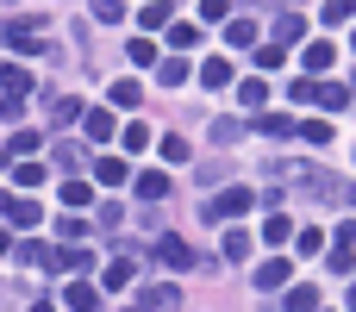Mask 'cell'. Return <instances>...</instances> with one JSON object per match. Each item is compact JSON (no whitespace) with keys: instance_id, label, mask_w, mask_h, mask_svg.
Instances as JSON below:
<instances>
[{"instance_id":"obj_29","label":"cell","mask_w":356,"mask_h":312,"mask_svg":"<svg viewBox=\"0 0 356 312\" xmlns=\"http://www.w3.org/2000/svg\"><path fill=\"white\" fill-rule=\"evenodd\" d=\"M288 231H294V219H282V213H275V219H263V238H269V244H282Z\"/></svg>"},{"instance_id":"obj_27","label":"cell","mask_w":356,"mask_h":312,"mask_svg":"<svg viewBox=\"0 0 356 312\" xmlns=\"http://www.w3.org/2000/svg\"><path fill=\"white\" fill-rule=\"evenodd\" d=\"M13 181H19V188H38V181H44V163H19Z\"/></svg>"},{"instance_id":"obj_32","label":"cell","mask_w":356,"mask_h":312,"mask_svg":"<svg viewBox=\"0 0 356 312\" xmlns=\"http://www.w3.org/2000/svg\"><path fill=\"white\" fill-rule=\"evenodd\" d=\"M169 44H175V50H194V44H200V31H194V25H175V31H169Z\"/></svg>"},{"instance_id":"obj_43","label":"cell","mask_w":356,"mask_h":312,"mask_svg":"<svg viewBox=\"0 0 356 312\" xmlns=\"http://www.w3.org/2000/svg\"><path fill=\"white\" fill-rule=\"evenodd\" d=\"M31 312H56V306H31Z\"/></svg>"},{"instance_id":"obj_42","label":"cell","mask_w":356,"mask_h":312,"mask_svg":"<svg viewBox=\"0 0 356 312\" xmlns=\"http://www.w3.org/2000/svg\"><path fill=\"white\" fill-rule=\"evenodd\" d=\"M0 256H6V231H0Z\"/></svg>"},{"instance_id":"obj_4","label":"cell","mask_w":356,"mask_h":312,"mask_svg":"<svg viewBox=\"0 0 356 312\" xmlns=\"http://www.w3.org/2000/svg\"><path fill=\"white\" fill-rule=\"evenodd\" d=\"M94 181H100V188H125V181H131V163H125V156H100V163H94Z\"/></svg>"},{"instance_id":"obj_26","label":"cell","mask_w":356,"mask_h":312,"mask_svg":"<svg viewBox=\"0 0 356 312\" xmlns=\"http://www.w3.org/2000/svg\"><path fill=\"white\" fill-rule=\"evenodd\" d=\"M13 150H19V156H31V150H38V131H13V144H6V163H13Z\"/></svg>"},{"instance_id":"obj_39","label":"cell","mask_w":356,"mask_h":312,"mask_svg":"<svg viewBox=\"0 0 356 312\" xmlns=\"http://www.w3.org/2000/svg\"><path fill=\"white\" fill-rule=\"evenodd\" d=\"M313 94H319V81H313V75H300V81L288 88V100H313Z\"/></svg>"},{"instance_id":"obj_10","label":"cell","mask_w":356,"mask_h":312,"mask_svg":"<svg viewBox=\"0 0 356 312\" xmlns=\"http://www.w3.org/2000/svg\"><path fill=\"white\" fill-rule=\"evenodd\" d=\"M300 31H307V19H300V13H275V50H282V44H294Z\"/></svg>"},{"instance_id":"obj_38","label":"cell","mask_w":356,"mask_h":312,"mask_svg":"<svg viewBox=\"0 0 356 312\" xmlns=\"http://www.w3.org/2000/svg\"><path fill=\"white\" fill-rule=\"evenodd\" d=\"M131 63H144V69H150V63H156V44H150V38H138V44H131Z\"/></svg>"},{"instance_id":"obj_40","label":"cell","mask_w":356,"mask_h":312,"mask_svg":"<svg viewBox=\"0 0 356 312\" xmlns=\"http://www.w3.org/2000/svg\"><path fill=\"white\" fill-rule=\"evenodd\" d=\"M319 244H325V231H319V225H307V231H300V250H307V256H319Z\"/></svg>"},{"instance_id":"obj_14","label":"cell","mask_w":356,"mask_h":312,"mask_svg":"<svg viewBox=\"0 0 356 312\" xmlns=\"http://www.w3.org/2000/svg\"><path fill=\"white\" fill-rule=\"evenodd\" d=\"M313 100L338 113V106H350V88H344V81H319V94H313Z\"/></svg>"},{"instance_id":"obj_19","label":"cell","mask_w":356,"mask_h":312,"mask_svg":"<svg viewBox=\"0 0 356 312\" xmlns=\"http://www.w3.org/2000/svg\"><path fill=\"white\" fill-rule=\"evenodd\" d=\"M6 219H13V225H19V231H31V225H38V219H44V213H38V206H31V200H13V213H6Z\"/></svg>"},{"instance_id":"obj_35","label":"cell","mask_w":356,"mask_h":312,"mask_svg":"<svg viewBox=\"0 0 356 312\" xmlns=\"http://www.w3.org/2000/svg\"><path fill=\"white\" fill-rule=\"evenodd\" d=\"M81 231H88V219H56V238H63V244H75Z\"/></svg>"},{"instance_id":"obj_33","label":"cell","mask_w":356,"mask_h":312,"mask_svg":"<svg viewBox=\"0 0 356 312\" xmlns=\"http://www.w3.org/2000/svg\"><path fill=\"white\" fill-rule=\"evenodd\" d=\"M69 119H88V113H81V100L63 94V100H56V125H69Z\"/></svg>"},{"instance_id":"obj_7","label":"cell","mask_w":356,"mask_h":312,"mask_svg":"<svg viewBox=\"0 0 356 312\" xmlns=\"http://www.w3.org/2000/svg\"><path fill=\"white\" fill-rule=\"evenodd\" d=\"M0 88H6V100L19 106V100L31 94V69H19V63H6V69H0Z\"/></svg>"},{"instance_id":"obj_31","label":"cell","mask_w":356,"mask_h":312,"mask_svg":"<svg viewBox=\"0 0 356 312\" xmlns=\"http://www.w3.org/2000/svg\"><path fill=\"white\" fill-rule=\"evenodd\" d=\"M332 269L350 275V269H356V244H338V250H332Z\"/></svg>"},{"instance_id":"obj_16","label":"cell","mask_w":356,"mask_h":312,"mask_svg":"<svg viewBox=\"0 0 356 312\" xmlns=\"http://www.w3.org/2000/svg\"><path fill=\"white\" fill-rule=\"evenodd\" d=\"M250 131H269V138H282V131H294V119H288V113H263V119H250Z\"/></svg>"},{"instance_id":"obj_24","label":"cell","mask_w":356,"mask_h":312,"mask_svg":"<svg viewBox=\"0 0 356 312\" xmlns=\"http://www.w3.org/2000/svg\"><path fill=\"white\" fill-rule=\"evenodd\" d=\"M156 75H163V88H175V81H188V63H181V56H169Z\"/></svg>"},{"instance_id":"obj_11","label":"cell","mask_w":356,"mask_h":312,"mask_svg":"<svg viewBox=\"0 0 356 312\" xmlns=\"http://www.w3.org/2000/svg\"><path fill=\"white\" fill-rule=\"evenodd\" d=\"M200 81H207V88H232L238 75H232V63H225V56H213V63H200Z\"/></svg>"},{"instance_id":"obj_34","label":"cell","mask_w":356,"mask_h":312,"mask_svg":"<svg viewBox=\"0 0 356 312\" xmlns=\"http://www.w3.org/2000/svg\"><path fill=\"white\" fill-rule=\"evenodd\" d=\"M144 144H150V125L131 119V125H125V150H144Z\"/></svg>"},{"instance_id":"obj_13","label":"cell","mask_w":356,"mask_h":312,"mask_svg":"<svg viewBox=\"0 0 356 312\" xmlns=\"http://www.w3.org/2000/svg\"><path fill=\"white\" fill-rule=\"evenodd\" d=\"M50 263H56L63 275H75V269H94V256H88V250H75V244H63V250H56Z\"/></svg>"},{"instance_id":"obj_17","label":"cell","mask_w":356,"mask_h":312,"mask_svg":"<svg viewBox=\"0 0 356 312\" xmlns=\"http://www.w3.org/2000/svg\"><path fill=\"white\" fill-rule=\"evenodd\" d=\"M294 131H300L313 150H325V144H332V125H325V119H307V125H294Z\"/></svg>"},{"instance_id":"obj_1","label":"cell","mask_w":356,"mask_h":312,"mask_svg":"<svg viewBox=\"0 0 356 312\" xmlns=\"http://www.w3.org/2000/svg\"><path fill=\"white\" fill-rule=\"evenodd\" d=\"M250 206H257V188H225L219 200H207V219H238Z\"/></svg>"},{"instance_id":"obj_2","label":"cell","mask_w":356,"mask_h":312,"mask_svg":"<svg viewBox=\"0 0 356 312\" xmlns=\"http://www.w3.org/2000/svg\"><path fill=\"white\" fill-rule=\"evenodd\" d=\"M156 263H169V269H194V250H188L175 231H163V238H156Z\"/></svg>"},{"instance_id":"obj_41","label":"cell","mask_w":356,"mask_h":312,"mask_svg":"<svg viewBox=\"0 0 356 312\" xmlns=\"http://www.w3.org/2000/svg\"><path fill=\"white\" fill-rule=\"evenodd\" d=\"M344 300H350V312H356V281H350V294H344Z\"/></svg>"},{"instance_id":"obj_8","label":"cell","mask_w":356,"mask_h":312,"mask_svg":"<svg viewBox=\"0 0 356 312\" xmlns=\"http://www.w3.org/2000/svg\"><path fill=\"white\" fill-rule=\"evenodd\" d=\"M175 306H181V300H175V288H144L131 312H175Z\"/></svg>"},{"instance_id":"obj_23","label":"cell","mask_w":356,"mask_h":312,"mask_svg":"<svg viewBox=\"0 0 356 312\" xmlns=\"http://www.w3.org/2000/svg\"><path fill=\"white\" fill-rule=\"evenodd\" d=\"M307 69H313V75L332 69V44H307Z\"/></svg>"},{"instance_id":"obj_21","label":"cell","mask_w":356,"mask_h":312,"mask_svg":"<svg viewBox=\"0 0 356 312\" xmlns=\"http://www.w3.org/2000/svg\"><path fill=\"white\" fill-rule=\"evenodd\" d=\"M288 312H319V294L313 288H288Z\"/></svg>"},{"instance_id":"obj_25","label":"cell","mask_w":356,"mask_h":312,"mask_svg":"<svg viewBox=\"0 0 356 312\" xmlns=\"http://www.w3.org/2000/svg\"><path fill=\"white\" fill-rule=\"evenodd\" d=\"M106 106H138V81H113V100Z\"/></svg>"},{"instance_id":"obj_22","label":"cell","mask_w":356,"mask_h":312,"mask_svg":"<svg viewBox=\"0 0 356 312\" xmlns=\"http://www.w3.org/2000/svg\"><path fill=\"white\" fill-rule=\"evenodd\" d=\"M225 38H232V44H257V25H250V19H232Z\"/></svg>"},{"instance_id":"obj_28","label":"cell","mask_w":356,"mask_h":312,"mask_svg":"<svg viewBox=\"0 0 356 312\" xmlns=\"http://www.w3.org/2000/svg\"><path fill=\"white\" fill-rule=\"evenodd\" d=\"M63 200H69V206H88L94 188H88V181H63Z\"/></svg>"},{"instance_id":"obj_37","label":"cell","mask_w":356,"mask_h":312,"mask_svg":"<svg viewBox=\"0 0 356 312\" xmlns=\"http://www.w3.org/2000/svg\"><path fill=\"white\" fill-rule=\"evenodd\" d=\"M94 19H100V25H119V19H125V6H113V0H100V6H94Z\"/></svg>"},{"instance_id":"obj_44","label":"cell","mask_w":356,"mask_h":312,"mask_svg":"<svg viewBox=\"0 0 356 312\" xmlns=\"http://www.w3.org/2000/svg\"><path fill=\"white\" fill-rule=\"evenodd\" d=\"M350 200H356V188H350Z\"/></svg>"},{"instance_id":"obj_12","label":"cell","mask_w":356,"mask_h":312,"mask_svg":"<svg viewBox=\"0 0 356 312\" xmlns=\"http://www.w3.org/2000/svg\"><path fill=\"white\" fill-rule=\"evenodd\" d=\"M138 200H169V175L144 169V175H138Z\"/></svg>"},{"instance_id":"obj_18","label":"cell","mask_w":356,"mask_h":312,"mask_svg":"<svg viewBox=\"0 0 356 312\" xmlns=\"http://www.w3.org/2000/svg\"><path fill=\"white\" fill-rule=\"evenodd\" d=\"M138 25H144V31H163V25H169V0H156V6H144V13H138Z\"/></svg>"},{"instance_id":"obj_30","label":"cell","mask_w":356,"mask_h":312,"mask_svg":"<svg viewBox=\"0 0 356 312\" xmlns=\"http://www.w3.org/2000/svg\"><path fill=\"white\" fill-rule=\"evenodd\" d=\"M319 19H325V25H344V19H356V6H344V0H332V6H319Z\"/></svg>"},{"instance_id":"obj_36","label":"cell","mask_w":356,"mask_h":312,"mask_svg":"<svg viewBox=\"0 0 356 312\" xmlns=\"http://www.w3.org/2000/svg\"><path fill=\"white\" fill-rule=\"evenodd\" d=\"M200 19H225V25H232V6H225V0H200Z\"/></svg>"},{"instance_id":"obj_6","label":"cell","mask_w":356,"mask_h":312,"mask_svg":"<svg viewBox=\"0 0 356 312\" xmlns=\"http://www.w3.org/2000/svg\"><path fill=\"white\" fill-rule=\"evenodd\" d=\"M63 306L69 312H94L100 306V288H94V281H69V288H63Z\"/></svg>"},{"instance_id":"obj_9","label":"cell","mask_w":356,"mask_h":312,"mask_svg":"<svg viewBox=\"0 0 356 312\" xmlns=\"http://www.w3.org/2000/svg\"><path fill=\"white\" fill-rule=\"evenodd\" d=\"M81 131H88L94 144H106V138H113V106H94V113L81 119Z\"/></svg>"},{"instance_id":"obj_20","label":"cell","mask_w":356,"mask_h":312,"mask_svg":"<svg viewBox=\"0 0 356 312\" xmlns=\"http://www.w3.org/2000/svg\"><path fill=\"white\" fill-rule=\"evenodd\" d=\"M250 256V231H225V263H244Z\"/></svg>"},{"instance_id":"obj_5","label":"cell","mask_w":356,"mask_h":312,"mask_svg":"<svg viewBox=\"0 0 356 312\" xmlns=\"http://www.w3.org/2000/svg\"><path fill=\"white\" fill-rule=\"evenodd\" d=\"M288 275H294V263H288V256H269V263L257 269V288L275 294V288H288Z\"/></svg>"},{"instance_id":"obj_3","label":"cell","mask_w":356,"mask_h":312,"mask_svg":"<svg viewBox=\"0 0 356 312\" xmlns=\"http://www.w3.org/2000/svg\"><path fill=\"white\" fill-rule=\"evenodd\" d=\"M131 269H138L131 256H113V263H100V288H106V294H125V288H131Z\"/></svg>"},{"instance_id":"obj_15","label":"cell","mask_w":356,"mask_h":312,"mask_svg":"<svg viewBox=\"0 0 356 312\" xmlns=\"http://www.w3.org/2000/svg\"><path fill=\"white\" fill-rule=\"evenodd\" d=\"M238 100H244V106L257 113V106L269 100V88H263V75H250V81H238Z\"/></svg>"}]
</instances>
